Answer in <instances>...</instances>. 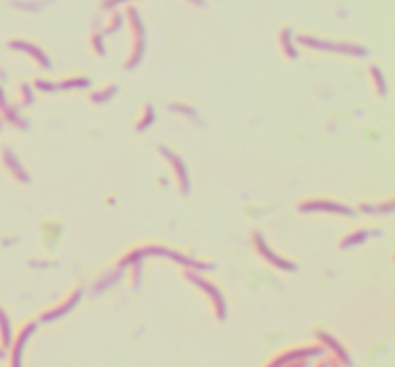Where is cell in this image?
Instances as JSON below:
<instances>
[{
    "label": "cell",
    "instance_id": "6da1fadb",
    "mask_svg": "<svg viewBox=\"0 0 395 367\" xmlns=\"http://www.w3.org/2000/svg\"><path fill=\"white\" fill-rule=\"evenodd\" d=\"M320 352V346H305V348H289V350H282L278 356L270 359L266 367H282L285 364H289L293 359L308 358V356H315Z\"/></svg>",
    "mask_w": 395,
    "mask_h": 367
},
{
    "label": "cell",
    "instance_id": "7a4b0ae2",
    "mask_svg": "<svg viewBox=\"0 0 395 367\" xmlns=\"http://www.w3.org/2000/svg\"><path fill=\"white\" fill-rule=\"evenodd\" d=\"M33 331V327H24L17 335V340L12 348V367H22V352H24V346L27 343V336Z\"/></svg>",
    "mask_w": 395,
    "mask_h": 367
},
{
    "label": "cell",
    "instance_id": "3957f363",
    "mask_svg": "<svg viewBox=\"0 0 395 367\" xmlns=\"http://www.w3.org/2000/svg\"><path fill=\"white\" fill-rule=\"evenodd\" d=\"M320 338H322V343H324L326 346H330V348H332V350H333L332 354H333V356H336V361H341L343 366H349V364H351V361H349V356H347V354H345V350H343L340 344L333 340L332 336H330V335H320Z\"/></svg>",
    "mask_w": 395,
    "mask_h": 367
},
{
    "label": "cell",
    "instance_id": "277c9868",
    "mask_svg": "<svg viewBox=\"0 0 395 367\" xmlns=\"http://www.w3.org/2000/svg\"><path fill=\"white\" fill-rule=\"evenodd\" d=\"M316 367H330V359H322V361H320V364H318Z\"/></svg>",
    "mask_w": 395,
    "mask_h": 367
},
{
    "label": "cell",
    "instance_id": "5b68a950",
    "mask_svg": "<svg viewBox=\"0 0 395 367\" xmlns=\"http://www.w3.org/2000/svg\"><path fill=\"white\" fill-rule=\"evenodd\" d=\"M330 367H340V366H338V361H336V359H330Z\"/></svg>",
    "mask_w": 395,
    "mask_h": 367
}]
</instances>
